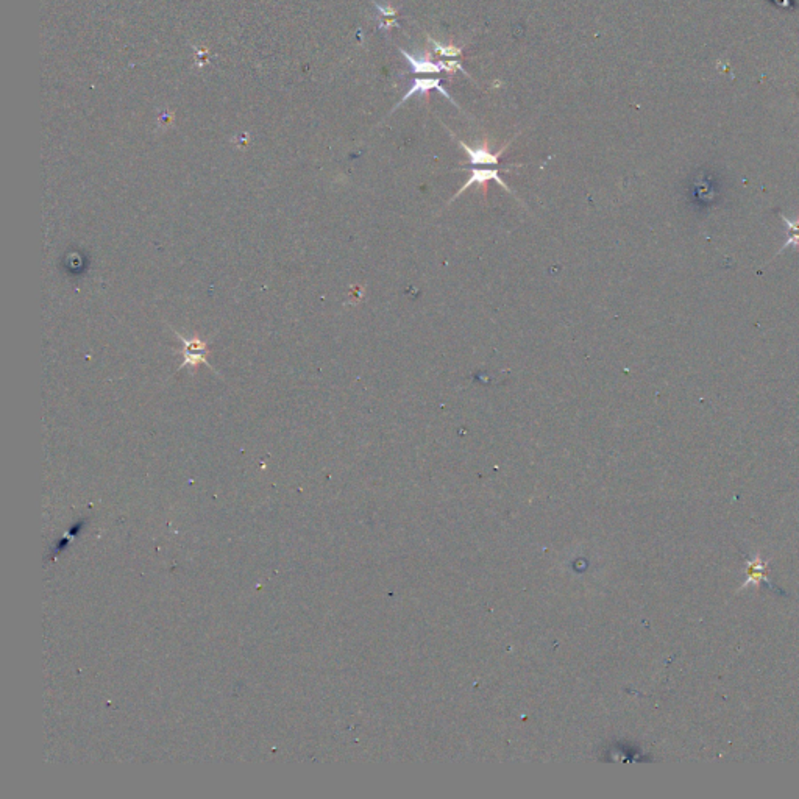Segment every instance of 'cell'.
I'll use <instances>...</instances> for the list:
<instances>
[{"label":"cell","instance_id":"1","mask_svg":"<svg viewBox=\"0 0 799 799\" xmlns=\"http://www.w3.org/2000/svg\"><path fill=\"white\" fill-rule=\"evenodd\" d=\"M433 89H436V91L441 92L442 96L447 97L448 100H450L451 103H453V105H456V107H457V103L453 100V97H451V96L448 94V91L445 89L444 86H442L441 78H415V80H414V83H413V86H411V88L408 89L406 94L403 96L402 100H400V102L397 103V105H395V108H393V111H395L397 108L402 107L404 102L409 100V98L413 97V96H415V94H424V96H428V92H431Z\"/></svg>","mask_w":799,"mask_h":799},{"label":"cell","instance_id":"2","mask_svg":"<svg viewBox=\"0 0 799 799\" xmlns=\"http://www.w3.org/2000/svg\"><path fill=\"white\" fill-rule=\"evenodd\" d=\"M459 146L466 150V153L468 155V160H470V164H473V166H478V164L495 166V164H498V160H500V156L503 155V152H505L506 147H507V146H505L500 150V152L492 153L485 142H483L479 147H470L468 144L459 141Z\"/></svg>","mask_w":799,"mask_h":799},{"label":"cell","instance_id":"3","mask_svg":"<svg viewBox=\"0 0 799 799\" xmlns=\"http://www.w3.org/2000/svg\"><path fill=\"white\" fill-rule=\"evenodd\" d=\"M179 336V334H178ZM179 339L183 340L184 344V350H183V356H184V362L183 366H197L199 362H205L206 361V344L201 342L200 339H184L183 336H179Z\"/></svg>","mask_w":799,"mask_h":799},{"label":"cell","instance_id":"4","mask_svg":"<svg viewBox=\"0 0 799 799\" xmlns=\"http://www.w3.org/2000/svg\"><path fill=\"white\" fill-rule=\"evenodd\" d=\"M488 182H496L498 184H500V186H503V188L509 190L507 184L505 182H503L501 177H500V173H498L496 169H473L470 172V177H468V179L466 182L464 186H462L459 190H457V194L455 195V199H456V197H459L468 188H472L473 184H484V186H485V183H488Z\"/></svg>","mask_w":799,"mask_h":799},{"label":"cell","instance_id":"5","mask_svg":"<svg viewBox=\"0 0 799 799\" xmlns=\"http://www.w3.org/2000/svg\"><path fill=\"white\" fill-rule=\"evenodd\" d=\"M398 50L402 52V55L404 58H406V61L411 65V69H413L414 74L424 75V74H441L442 72V67H441V65H439V61L437 63L431 61L430 54H425L424 56L417 58V56H413L411 54H408V52L402 47H400Z\"/></svg>","mask_w":799,"mask_h":799},{"label":"cell","instance_id":"6","mask_svg":"<svg viewBox=\"0 0 799 799\" xmlns=\"http://www.w3.org/2000/svg\"><path fill=\"white\" fill-rule=\"evenodd\" d=\"M428 43H430L434 50H436V54L442 55V56H447V58H456L462 54V49L461 47H456L453 44H442V43H437L436 39H433L431 36H428Z\"/></svg>","mask_w":799,"mask_h":799},{"label":"cell","instance_id":"7","mask_svg":"<svg viewBox=\"0 0 799 799\" xmlns=\"http://www.w3.org/2000/svg\"><path fill=\"white\" fill-rule=\"evenodd\" d=\"M439 65H441L442 71H445V72L453 74V72L461 71L462 74L466 75V77H468V74L464 71V67H462V63H459V61H439Z\"/></svg>","mask_w":799,"mask_h":799},{"label":"cell","instance_id":"8","mask_svg":"<svg viewBox=\"0 0 799 799\" xmlns=\"http://www.w3.org/2000/svg\"><path fill=\"white\" fill-rule=\"evenodd\" d=\"M375 5H376V8L380 10V13H381V14H384V16H391V17L397 14V10H395V8H392V7H383V5H378V3H375Z\"/></svg>","mask_w":799,"mask_h":799}]
</instances>
